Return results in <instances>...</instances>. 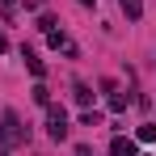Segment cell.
I'll return each instance as SVG.
<instances>
[{"label": "cell", "mask_w": 156, "mask_h": 156, "mask_svg": "<svg viewBox=\"0 0 156 156\" xmlns=\"http://www.w3.org/2000/svg\"><path fill=\"white\" fill-rule=\"evenodd\" d=\"M135 139L139 144H156V122H144V127L135 131Z\"/></svg>", "instance_id": "ba28073f"}, {"label": "cell", "mask_w": 156, "mask_h": 156, "mask_svg": "<svg viewBox=\"0 0 156 156\" xmlns=\"http://www.w3.org/2000/svg\"><path fill=\"white\" fill-rule=\"evenodd\" d=\"M4 51H9V38H4V34H0V55H4Z\"/></svg>", "instance_id": "4fadbf2b"}, {"label": "cell", "mask_w": 156, "mask_h": 156, "mask_svg": "<svg viewBox=\"0 0 156 156\" xmlns=\"http://www.w3.org/2000/svg\"><path fill=\"white\" fill-rule=\"evenodd\" d=\"M26 139H30V131L21 127V118L13 110H4V118H0V148H21Z\"/></svg>", "instance_id": "6da1fadb"}, {"label": "cell", "mask_w": 156, "mask_h": 156, "mask_svg": "<svg viewBox=\"0 0 156 156\" xmlns=\"http://www.w3.org/2000/svg\"><path fill=\"white\" fill-rule=\"evenodd\" d=\"M80 122H84V127H101V114H97V110H84V118H80Z\"/></svg>", "instance_id": "8fae6325"}, {"label": "cell", "mask_w": 156, "mask_h": 156, "mask_svg": "<svg viewBox=\"0 0 156 156\" xmlns=\"http://www.w3.org/2000/svg\"><path fill=\"white\" fill-rule=\"evenodd\" d=\"M30 97H34V101H38V105H51V89H47V84L38 80V84L30 89Z\"/></svg>", "instance_id": "52a82bcc"}, {"label": "cell", "mask_w": 156, "mask_h": 156, "mask_svg": "<svg viewBox=\"0 0 156 156\" xmlns=\"http://www.w3.org/2000/svg\"><path fill=\"white\" fill-rule=\"evenodd\" d=\"M72 156H93V148H89V144H76V152Z\"/></svg>", "instance_id": "7c38bea8"}, {"label": "cell", "mask_w": 156, "mask_h": 156, "mask_svg": "<svg viewBox=\"0 0 156 156\" xmlns=\"http://www.w3.org/2000/svg\"><path fill=\"white\" fill-rule=\"evenodd\" d=\"M110 156H139V152H135V139L114 135V139H110Z\"/></svg>", "instance_id": "277c9868"}, {"label": "cell", "mask_w": 156, "mask_h": 156, "mask_svg": "<svg viewBox=\"0 0 156 156\" xmlns=\"http://www.w3.org/2000/svg\"><path fill=\"white\" fill-rule=\"evenodd\" d=\"M47 42H51L55 51H63V55H76V42H72L63 30H47Z\"/></svg>", "instance_id": "3957f363"}, {"label": "cell", "mask_w": 156, "mask_h": 156, "mask_svg": "<svg viewBox=\"0 0 156 156\" xmlns=\"http://www.w3.org/2000/svg\"><path fill=\"white\" fill-rule=\"evenodd\" d=\"M127 105H131V97H127V93H110V110H114V114H122Z\"/></svg>", "instance_id": "9c48e42d"}, {"label": "cell", "mask_w": 156, "mask_h": 156, "mask_svg": "<svg viewBox=\"0 0 156 156\" xmlns=\"http://www.w3.org/2000/svg\"><path fill=\"white\" fill-rule=\"evenodd\" d=\"M47 135H51L55 144L68 139V110L63 105H47Z\"/></svg>", "instance_id": "7a4b0ae2"}, {"label": "cell", "mask_w": 156, "mask_h": 156, "mask_svg": "<svg viewBox=\"0 0 156 156\" xmlns=\"http://www.w3.org/2000/svg\"><path fill=\"white\" fill-rule=\"evenodd\" d=\"M80 4H84V9H93V4H97V0H80Z\"/></svg>", "instance_id": "5bb4252c"}, {"label": "cell", "mask_w": 156, "mask_h": 156, "mask_svg": "<svg viewBox=\"0 0 156 156\" xmlns=\"http://www.w3.org/2000/svg\"><path fill=\"white\" fill-rule=\"evenodd\" d=\"M72 97H76V105H89V101H93V93H89V84H72Z\"/></svg>", "instance_id": "30bf717a"}, {"label": "cell", "mask_w": 156, "mask_h": 156, "mask_svg": "<svg viewBox=\"0 0 156 156\" xmlns=\"http://www.w3.org/2000/svg\"><path fill=\"white\" fill-rule=\"evenodd\" d=\"M21 59H26V68H30V72H34V76L42 80V72H47V68H42V59H38V55L30 51V47H21Z\"/></svg>", "instance_id": "5b68a950"}, {"label": "cell", "mask_w": 156, "mask_h": 156, "mask_svg": "<svg viewBox=\"0 0 156 156\" xmlns=\"http://www.w3.org/2000/svg\"><path fill=\"white\" fill-rule=\"evenodd\" d=\"M118 4H122L127 21H139V17H144V0H118Z\"/></svg>", "instance_id": "8992f818"}]
</instances>
